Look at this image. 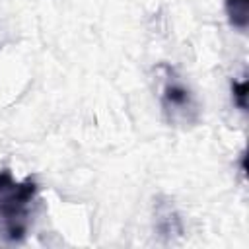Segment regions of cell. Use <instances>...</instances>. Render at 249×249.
Listing matches in <instances>:
<instances>
[{"label": "cell", "instance_id": "cell-3", "mask_svg": "<svg viewBox=\"0 0 249 249\" xmlns=\"http://www.w3.org/2000/svg\"><path fill=\"white\" fill-rule=\"evenodd\" d=\"M154 230L167 243L183 235L181 216L169 196L160 195L154 198Z\"/></svg>", "mask_w": 249, "mask_h": 249}, {"label": "cell", "instance_id": "cell-4", "mask_svg": "<svg viewBox=\"0 0 249 249\" xmlns=\"http://www.w3.org/2000/svg\"><path fill=\"white\" fill-rule=\"evenodd\" d=\"M224 12L230 25L237 31H245L249 27V0H224Z\"/></svg>", "mask_w": 249, "mask_h": 249}, {"label": "cell", "instance_id": "cell-1", "mask_svg": "<svg viewBox=\"0 0 249 249\" xmlns=\"http://www.w3.org/2000/svg\"><path fill=\"white\" fill-rule=\"evenodd\" d=\"M37 196L35 177L16 179L8 167L0 169V239L21 243L27 237Z\"/></svg>", "mask_w": 249, "mask_h": 249}, {"label": "cell", "instance_id": "cell-2", "mask_svg": "<svg viewBox=\"0 0 249 249\" xmlns=\"http://www.w3.org/2000/svg\"><path fill=\"white\" fill-rule=\"evenodd\" d=\"M156 72L160 80V107L165 123L181 130L196 126L200 121V105L193 89L185 84L179 72L165 62H161Z\"/></svg>", "mask_w": 249, "mask_h": 249}, {"label": "cell", "instance_id": "cell-5", "mask_svg": "<svg viewBox=\"0 0 249 249\" xmlns=\"http://www.w3.org/2000/svg\"><path fill=\"white\" fill-rule=\"evenodd\" d=\"M247 80H239V82H231V95H233V103L245 113L247 111Z\"/></svg>", "mask_w": 249, "mask_h": 249}]
</instances>
